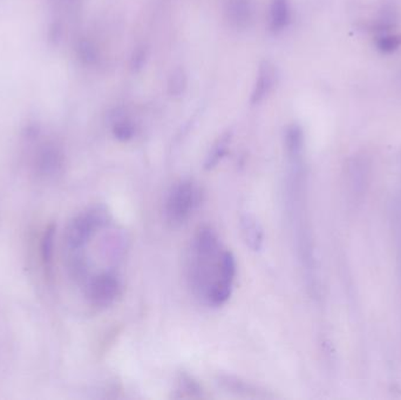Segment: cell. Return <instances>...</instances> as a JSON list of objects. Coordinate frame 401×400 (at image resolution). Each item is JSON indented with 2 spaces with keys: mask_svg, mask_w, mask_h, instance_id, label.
<instances>
[{
  "mask_svg": "<svg viewBox=\"0 0 401 400\" xmlns=\"http://www.w3.org/2000/svg\"><path fill=\"white\" fill-rule=\"evenodd\" d=\"M188 280L195 295L209 307L226 304L234 289L237 265L234 254L223 249L217 232L202 227L195 234L188 257Z\"/></svg>",
  "mask_w": 401,
  "mask_h": 400,
  "instance_id": "6da1fadb",
  "label": "cell"
},
{
  "mask_svg": "<svg viewBox=\"0 0 401 400\" xmlns=\"http://www.w3.org/2000/svg\"><path fill=\"white\" fill-rule=\"evenodd\" d=\"M288 207L294 229L298 256L305 271L306 280L314 289V255L309 222L306 217V170L302 155L288 156Z\"/></svg>",
  "mask_w": 401,
  "mask_h": 400,
  "instance_id": "7a4b0ae2",
  "label": "cell"
},
{
  "mask_svg": "<svg viewBox=\"0 0 401 400\" xmlns=\"http://www.w3.org/2000/svg\"><path fill=\"white\" fill-rule=\"evenodd\" d=\"M201 192L191 180H181L171 187L168 194L164 212L168 223L180 227L191 219L195 209L199 207Z\"/></svg>",
  "mask_w": 401,
  "mask_h": 400,
  "instance_id": "3957f363",
  "label": "cell"
},
{
  "mask_svg": "<svg viewBox=\"0 0 401 400\" xmlns=\"http://www.w3.org/2000/svg\"><path fill=\"white\" fill-rule=\"evenodd\" d=\"M109 221L108 212L102 207H96L80 214L71 223L66 232V242L72 250H79L86 245L93 235Z\"/></svg>",
  "mask_w": 401,
  "mask_h": 400,
  "instance_id": "277c9868",
  "label": "cell"
},
{
  "mask_svg": "<svg viewBox=\"0 0 401 400\" xmlns=\"http://www.w3.org/2000/svg\"><path fill=\"white\" fill-rule=\"evenodd\" d=\"M122 295V282L116 272H102L87 285V297L96 308H108Z\"/></svg>",
  "mask_w": 401,
  "mask_h": 400,
  "instance_id": "5b68a950",
  "label": "cell"
},
{
  "mask_svg": "<svg viewBox=\"0 0 401 400\" xmlns=\"http://www.w3.org/2000/svg\"><path fill=\"white\" fill-rule=\"evenodd\" d=\"M226 16L232 27L239 30L249 27L254 18L252 0H227Z\"/></svg>",
  "mask_w": 401,
  "mask_h": 400,
  "instance_id": "8992f818",
  "label": "cell"
},
{
  "mask_svg": "<svg viewBox=\"0 0 401 400\" xmlns=\"http://www.w3.org/2000/svg\"><path fill=\"white\" fill-rule=\"evenodd\" d=\"M274 82H276V69L274 65L271 64L270 61H263L259 66L257 79H256L254 91L251 94V104H257L264 100L266 96H269L271 89H274Z\"/></svg>",
  "mask_w": 401,
  "mask_h": 400,
  "instance_id": "52a82bcc",
  "label": "cell"
},
{
  "mask_svg": "<svg viewBox=\"0 0 401 400\" xmlns=\"http://www.w3.org/2000/svg\"><path fill=\"white\" fill-rule=\"evenodd\" d=\"M241 229H242V236L246 245L254 252H259V249L262 248L263 240H264L263 229L259 221L254 217L246 215L241 219Z\"/></svg>",
  "mask_w": 401,
  "mask_h": 400,
  "instance_id": "ba28073f",
  "label": "cell"
},
{
  "mask_svg": "<svg viewBox=\"0 0 401 400\" xmlns=\"http://www.w3.org/2000/svg\"><path fill=\"white\" fill-rule=\"evenodd\" d=\"M291 21L289 0H272L270 8V28L272 32H281Z\"/></svg>",
  "mask_w": 401,
  "mask_h": 400,
  "instance_id": "9c48e42d",
  "label": "cell"
},
{
  "mask_svg": "<svg viewBox=\"0 0 401 400\" xmlns=\"http://www.w3.org/2000/svg\"><path fill=\"white\" fill-rule=\"evenodd\" d=\"M231 133L223 134L219 140L215 142L214 146L211 147L210 152L208 154L207 160L204 164V168L213 169L221 162L224 155L227 154L229 144H230Z\"/></svg>",
  "mask_w": 401,
  "mask_h": 400,
  "instance_id": "30bf717a",
  "label": "cell"
},
{
  "mask_svg": "<svg viewBox=\"0 0 401 400\" xmlns=\"http://www.w3.org/2000/svg\"><path fill=\"white\" fill-rule=\"evenodd\" d=\"M63 164V155L54 146H46L39 155V167L44 173H54Z\"/></svg>",
  "mask_w": 401,
  "mask_h": 400,
  "instance_id": "8fae6325",
  "label": "cell"
},
{
  "mask_svg": "<svg viewBox=\"0 0 401 400\" xmlns=\"http://www.w3.org/2000/svg\"><path fill=\"white\" fill-rule=\"evenodd\" d=\"M285 149L288 155L304 154V133L297 124H292L286 129Z\"/></svg>",
  "mask_w": 401,
  "mask_h": 400,
  "instance_id": "7c38bea8",
  "label": "cell"
},
{
  "mask_svg": "<svg viewBox=\"0 0 401 400\" xmlns=\"http://www.w3.org/2000/svg\"><path fill=\"white\" fill-rule=\"evenodd\" d=\"M78 56L80 60L86 65H94L99 59V53L96 45L88 39H83L78 44Z\"/></svg>",
  "mask_w": 401,
  "mask_h": 400,
  "instance_id": "4fadbf2b",
  "label": "cell"
},
{
  "mask_svg": "<svg viewBox=\"0 0 401 400\" xmlns=\"http://www.w3.org/2000/svg\"><path fill=\"white\" fill-rule=\"evenodd\" d=\"M186 87H187L186 73L181 68L175 69L171 78H169V82H168V91L171 93V96H182L184 91H186Z\"/></svg>",
  "mask_w": 401,
  "mask_h": 400,
  "instance_id": "5bb4252c",
  "label": "cell"
},
{
  "mask_svg": "<svg viewBox=\"0 0 401 400\" xmlns=\"http://www.w3.org/2000/svg\"><path fill=\"white\" fill-rule=\"evenodd\" d=\"M401 46V36L398 34H391V33H386L378 36L377 47L380 52L393 53L397 51L398 48Z\"/></svg>",
  "mask_w": 401,
  "mask_h": 400,
  "instance_id": "9a60e30c",
  "label": "cell"
},
{
  "mask_svg": "<svg viewBox=\"0 0 401 400\" xmlns=\"http://www.w3.org/2000/svg\"><path fill=\"white\" fill-rule=\"evenodd\" d=\"M113 134L118 140L127 142V141L131 140L136 134V127L131 121L122 119V120L116 121L114 127H113Z\"/></svg>",
  "mask_w": 401,
  "mask_h": 400,
  "instance_id": "2e32d148",
  "label": "cell"
},
{
  "mask_svg": "<svg viewBox=\"0 0 401 400\" xmlns=\"http://www.w3.org/2000/svg\"><path fill=\"white\" fill-rule=\"evenodd\" d=\"M53 238H54V227L51 225L45 232L44 240H43V256H44L45 262H50L52 258Z\"/></svg>",
  "mask_w": 401,
  "mask_h": 400,
  "instance_id": "e0dca14e",
  "label": "cell"
},
{
  "mask_svg": "<svg viewBox=\"0 0 401 400\" xmlns=\"http://www.w3.org/2000/svg\"><path fill=\"white\" fill-rule=\"evenodd\" d=\"M179 391L187 393L186 396L191 397V398L201 396V392H199L201 388H199V385L196 384L195 381H193L188 377H182V380L180 381Z\"/></svg>",
  "mask_w": 401,
  "mask_h": 400,
  "instance_id": "ac0fdd59",
  "label": "cell"
},
{
  "mask_svg": "<svg viewBox=\"0 0 401 400\" xmlns=\"http://www.w3.org/2000/svg\"><path fill=\"white\" fill-rule=\"evenodd\" d=\"M395 215H397V227H398V243H399V254H400V268H401V199L399 202H397V212H395Z\"/></svg>",
  "mask_w": 401,
  "mask_h": 400,
  "instance_id": "d6986e66",
  "label": "cell"
},
{
  "mask_svg": "<svg viewBox=\"0 0 401 400\" xmlns=\"http://www.w3.org/2000/svg\"><path fill=\"white\" fill-rule=\"evenodd\" d=\"M143 61H144V52H143L142 49H140V51L136 53V56L133 58V67H141Z\"/></svg>",
  "mask_w": 401,
  "mask_h": 400,
  "instance_id": "ffe728a7",
  "label": "cell"
}]
</instances>
